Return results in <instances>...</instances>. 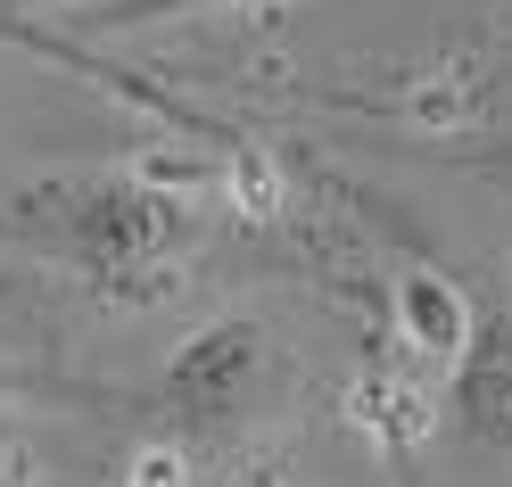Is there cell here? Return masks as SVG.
<instances>
[{"mask_svg": "<svg viewBox=\"0 0 512 487\" xmlns=\"http://www.w3.org/2000/svg\"><path fill=\"white\" fill-rule=\"evenodd\" d=\"M0 240L50 256L108 298H133L182 265V248L199 240V207L141 166H75L0 190Z\"/></svg>", "mask_w": 512, "mask_h": 487, "instance_id": "cell-1", "label": "cell"}, {"mask_svg": "<svg viewBox=\"0 0 512 487\" xmlns=\"http://www.w3.org/2000/svg\"><path fill=\"white\" fill-rule=\"evenodd\" d=\"M298 388V364H290V339L256 314H223V322H199L157 372V430L199 446L207 463L223 446L256 438L265 421L290 405Z\"/></svg>", "mask_w": 512, "mask_h": 487, "instance_id": "cell-2", "label": "cell"}, {"mask_svg": "<svg viewBox=\"0 0 512 487\" xmlns=\"http://www.w3.org/2000/svg\"><path fill=\"white\" fill-rule=\"evenodd\" d=\"M446 397H455V421L479 446L512 454V281H496L471 306L463 339H455V364H446Z\"/></svg>", "mask_w": 512, "mask_h": 487, "instance_id": "cell-3", "label": "cell"}, {"mask_svg": "<svg viewBox=\"0 0 512 487\" xmlns=\"http://www.w3.org/2000/svg\"><path fill=\"white\" fill-rule=\"evenodd\" d=\"M240 9H281V0H100L91 25H182V17H240Z\"/></svg>", "mask_w": 512, "mask_h": 487, "instance_id": "cell-4", "label": "cell"}, {"mask_svg": "<svg viewBox=\"0 0 512 487\" xmlns=\"http://www.w3.org/2000/svg\"><path fill=\"white\" fill-rule=\"evenodd\" d=\"M25 479H34V454H25V438L0 421V487H25Z\"/></svg>", "mask_w": 512, "mask_h": 487, "instance_id": "cell-5", "label": "cell"}]
</instances>
